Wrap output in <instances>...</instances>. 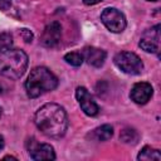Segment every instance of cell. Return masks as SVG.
Segmentation results:
<instances>
[{
	"instance_id": "9c48e42d",
	"label": "cell",
	"mask_w": 161,
	"mask_h": 161,
	"mask_svg": "<svg viewBox=\"0 0 161 161\" xmlns=\"http://www.w3.org/2000/svg\"><path fill=\"white\" fill-rule=\"evenodd\" d=\"M60 36L62 25L58 21H52L44 28L43 34L40 36V43L47 48H54L60 42Z\"/></svg>"
},
{
	"instance_id": "ac0fdd59",
	"label": "cell",
	"mask_w": 161,
	"mask_h": 161,
	"mask_svg": "<svg viewBox=\"0 0 161 161\" xmlns=\"http://www.w3.org/2000/svg\"><path fill=\"white\" fill-rule=\"evenodd\" d=\"M11 5V0H0V10L6 11Z\"/></svg>"
},
{
	"instance_id": "8992f818",
	"label": "cell",
	"mask_w": 161,
	"mask_h": 161,
	"mask_svg": "<svg viewBox=\"0 0 161 161\" xmlns=\"http://www.w3.org/2000/svg\"><path fill=\"white\" fill-rule=\"evenodd\" d=\"M28 152L33 160H55V152L49 143H39L35 138H30L26 142Z\"/></svg>"
},
{
	"instance_id": "ba28073f",
	"label": "cell",
	"mask_w": 161,
	"mask_h": 161,
	"mask_svg": "<svg viewBox=\"0 0 161 161\" xmlns=\"http://www.w3.org/2000/svg\"><path fill=\"white\" fill-rule=\"evenodd\" d=\"M75 98L82 108V111L91 117H94L98 114L99 112V107L98 104L94 102L93 97L89 94V92L87 91V88L84 87H77L75 89Z\"/></svg>"
},
{
	"instance_id": "2e32d148",
	"label": "cell",
	"mask_w": 161,
	"mask_h": 161,
	"mask_svg": "<svg viewBox=\"0 0 161 161\" xmlns=\"http://www.w3.org/2000/svg\"><path fill=\"white\" fill-rule=\"evenodd\" d=\"M0 45L1 47H13V36L10 33H1L0 34Z\"/></svg>"
},
{
	"instance_id": "7a4b0ae2",
	"label": "cell",
	"mask_w": 161,
	"mask_h": 161,
	"mask_svg": "<svg viewBox=\"0 0 161 161\" xmlns=\"http://www.w3.org/2000/svg\"><path fill=\"white\" fill-rule=\"evenodd\" d=\"M28 55L24 50L0 45V75L18 79L28 68Z\"/></svg>"
},
{
	"instance_id": "6da1fadb",
	"label": "cell",
	"mask_w": 161,
	"mask_h": 161,
	"mask_svg": "<svg viewBox=\"0 0 161 161\" xmlns=\"http://www.w3.org/2000/svg\"><path fill=\"white\" fill-rule=\"evenodd\" d=\"M34 122L44 135L52 138L63 137L69 125L65 109L57 103L42 106L34 116Z\"/></svg>"
},
{
	"instance_id": "7c38bea8",
	"label": "cell",
	"mask_w": 161,
	"mask_h": 161,
	"mask_svg": "<svg viewBox=\"0 0 161 161\" xmlns=\"http://www.w3.org/2000/svg\"><path fill=\"white\" fill-rule=\"evenodd\" d=\"M91 136L97 141H107L113 136V127L111 125H102L93 130Z\"/></svg>"
},
{
	"instance_id": "9a60e30c",
	"label": "cell",
	"mask_w": 161,
	"mask_h": 161,
	"mask_svg": "<svg viewBox=\"0 0 161 161\" xmlns=\"http://www.w3.org/2000/svg\"><path fill=\"white\" fill-rule=\"evenodd\" d=\"M64 60L68 64L73 65V67H79V65H82L84 59H83V54L82 53H79V52H70V53H67L64 55Z\"/></svg>"
},
{
	"instance_id": "ffe728a7",
	"label": "cell",
	"mask_w": 161,
	"mask_h": 161,
	"mask_svg": "<svg viewBox=\"0 0 161 161\" xmlns=\"http://www.w3.org/2000/svg\"><path fill=\"white\" fill-rule=\"evenodd\" d=\"M4 145H5V142H4V137L0 135V151L4 148Z\"/></svg>"
},
{
	"instance_id": "5b68a950",
	"label": "cell",
	"mask_w": 161,
	"mask_h": 161,
	"mask_svg": "<svg viewBox=\"0 0 161 161\" xmlns=\"http://www.w3.org/2000/svg\"><path fill=\"white\" fill-rule=\"evenodd\" d=\"M101 20L103 25L112 33H122L127 25L123 13H121L116 8L103 9V11L101 13Z\"/></svg>"
},
{
	"instance_id": "52a82bcc",
	"label": "cell",
	"mask_w": 161,
	"mask_h": 161,
	"mask_svg": "<svg viewBox=\"0 0 161 161\" xmlns=\"http://www.w3.org/2000/svg\"><path fill=\"white\" fill-rule=\"evenodd\" d=\"M140 48L147 53H158L160 49V24H156L155 26L147 29L138 43Z\"/></svg>"
},
{
	"instance_id": "d6986e66",
	"label": "cell",
	"mask_w": 161,
	"mask_h": 161,
	"mask_svg": "<svg viewBox=\"0 0 161 161\" xmlns=\"http://www.w3.org/2000/svg\"><path fill=\"white\" fill-rule=\"evenodd\" d=\"M101 1H103V0H83V3L86 5H96V4L101 3Z\"/></svg>"
},
{
	"instance_id": "277c9868",
	"label": "cell",
	"mask_w": 161,
	"mask_h": 161,
	"mask_svg": "<svg viewBox=\"0 0 161 161\" xmlns=\"http://www.w3.org/2000/svg\"><path fill=\"white\" fill-rule=\"evenodd\" d=\"M113 62L116 67L126 74H140L143 70V63L141 58L132 52H119L114 55Z\"/></svg>"
},
{
	"instance_id": "5bb4252c",
	"label": "cell",
	"mask_w": 161,
	"mask_h": 161,
	"mask_svg": "<svg viewBox=\"0 0 161 161\" xmlns=\"http://www.w3.org/2000/svg\"><path fill=\"white\" fill-rule=\"evenodd\" d=\"M137 160H156V161H160L161 160V155L158 152V150L156 148H152L150 146H145L138 156H137Z\"/></svg>"
},
{
	"instance_id": "3957f363",
	"label": "cell",
	"mask_w": 161,
	"mask_h": 161,
	"mask_svg": "<svg viewBox=\"0 0 161 161\" xmlns=\"http://www.w3.org/2000/svg\"><path fill=\"white\" fill-rule=\"evenodd\" d=\"M58 87V78L45 67H35L25 80V91L29 98H36Z\"/></svg>"
},
{
	"instance_id": "7402d4cb",
	"label": "cell",
	"mask_w": 161,
	"mask_h": 161,
	"mask_svg": "<svg viewBox=\"0 0 161 161\" xmlns=\"http://www.w3.org/2000/svg\"><path fill=\"white\" fill-rule=\"evenodd\" d=\"M0 116H1V108H0Z\"/></svg>"
},
{
	"instance_id": "30bf717a",
	"label": "cell",
	"mask_w": 161,
	"mask_h": 161,
	"mask_svg": "<svg viewBox=\"0 0 161 161\" xmlns=\"http://www.w3.org/2000/svg\"><path fill=\"white\" fill-rule=\"evenodd\" d=\"M152 93H153V89L150 83L138 82L132 87L130 92V98L137 104H145L150 101V98L152 97Z\"/></svg>"
},
{
	"instance_id": "e0dca14e",
	"label": "cell",
	"mask_w": 161,
	"mask_h": 161,
	"mask_svg": "<svg viewBox=\"0 0 161 161\" xmlns=\"http://www.w3.org/2000/svg\"><path fill=\"white\" fill-rule=\"evenodd\" d=\"M20 34H21L23 39H24L26 43H31V40H33V34H31L30 30H28V29H20Z\"/></svg>"
},
{
	"instance_id": "4fadbf2b",
	"label": "cell",
	"mask_w": 161,
	"mask_h": 161,
	"mask_svg": "<svg viewBox=\"0 0 161 161\" xmlns=\"http://www.w3.org/2000/svg\"><path fill=\"white\" fill-rule=\"evenodd\" d=\"M138 138H140L138 132L136 130H133V128H130V127L123 128L121 131V133H119V140L122 142H125V143H132V145H135V143H137Z\"/></svg>"
},
{
	"instance_id": "44dd1931",
	"label": "cell",
	"mask_w": 161,
	"mask_h": 161,
	"mask_svg": "<svg viewBox=\"0 0 161 161\" xmlns=\"http://www.w3.org/2000/svg\"><path fill=\"white\" fill-rule=\"evenodd\" d=\"M147 1H157V0H147Z\"/></svg>"
},
{
	"instance_id": "8fae6325",
	"label": "cell",
	"mask_w": 161,
	"mask_h": 161,
	"mask_svg": "<svg viewBox=\"0 0 161 161\" xmlns=\"http://www.w3.org/2000/svg\"><path fill=\"white\" fill-rule=\"evenodd\" d=\"M82 54H83V59H86L89 65H93L96 68L102 67L107 57L103 49H99L96 47H86Z\"/></svg>"
}]
</instances>
